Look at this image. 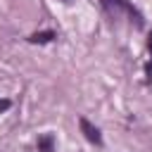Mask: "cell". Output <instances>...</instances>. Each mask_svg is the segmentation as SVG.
Wrapping results in <instances>:
<instances>
[{"instance_id":"1","label":"cell","mask_w":152,"mask_h":152,"mask_svg":"<svg viewBox=\"0 0 152 152\" xmlns=\"http://www.w3.org/2000/svg\"><path fill=\"white\" fill-rule=\"evenodd\" d=\"M78 126H81V131H83V135L93 142V145H102V135H100V131H97V126H93L86 116H81L78 119Z\"/></svg>"},{"instance_id":"5","label":"cell","mask_w":152,"mask_h":152,"mask_svg":"<svg viewBox=\"0 0 152 152\" xmlns=\"http://www.w3.org/2000/svg\"><path fill=\"white\" fill-rule=\"evenodd\" d=\"M147 45H150V50H152V38H150V43H147Z\"/></svg>"},{"instance_id":"3","label":"cell","mask_w":152,"mask_h":152,"mask_svg":"<svg viewBox=\"0 0 152 152\" xmlns=\"http://www.w3.org/2000/svg\"><path fill=\"white\" fill-rule=\"evenodd\" d=\"M52 145H55V138L50 133H45V135L38 138V152H52Z\"/></svg>"},{"instance_id":"2","label":"cell","mask_w":152,"mask_h":152,"mask_svg":"<svg viewBox=\"0 0 152 152\" xmlns=\"http://www.w3.org/2000/svg\"><path fill=\"white\" fill-rule=\"evenodd\" d=\"M55 38H57L55 31H40V33H31V36H28V43L43 45V43H50V40H55Z\"/></svg>"},{"instance_id":"4","label":"cell","mask_w":152,"mask_h":152,"mask_svg":"<svg viewBox=\"0 0 152 152\" xmlns=\"http://www.w3.org/2000/svg\"><path fill=\"white\" fill-rule=\"evenodd\" d=\"M10 104H12L10 100H0V109H2V112H5V109H10Z\"/></svg>"}]
</instances>
